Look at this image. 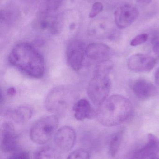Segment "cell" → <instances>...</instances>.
<instances>
[{
  "mask_svg": "<svg viewBox=\"0 0 159 159\" xmlns=\"http://www.w3.org/2000/svg\"><path fill=\"white\" fill-rule=\"evenodd\" d=\"M8 61L25 75L39 79L44 74V60L40 52L28 43L16 45L9 53Z\"/></svg>",
  "mask_w": 159,
  "mask_h": 159,
  "instance_id": "6da1fadb",
  "label": "cell"
},
{
  "mask_svg": "<svg viewBox=\"0 0 159 159\" xmlns=\"http://www.w3.org/2000/svg\"><path fill=\"white\" fill-rule=\"evenodd\" d=\"M133 111L131 102L124 96L116 94L108 97L99 106L96 117L102 125L113 127L127 120Z\"/></svg>",
  "mask_w": 159,
  "mask_h": 159,
  "instance_id": "7a4b0ae2",
  "label": "cell"
},
{
  "mask_svg": "<svg viewBox=\"0 0 159 159\" xmlns=\"http://www.w3.org/2000/svg\"><path fill=\"white\" fill-rule=\"evenodd\" d=\"M78 98L77 92L71 87L62 85L52 89L45 101L46 109L54 115H60L73 108Z\"/></svg>",
  "mask_w": 159,
  "mask_h": 159,
  "instance_id": "3957f363",
  "label": "cell"
},
{
  "mask_svg": "<svg viewBox=\"0 0 159 159\" xmlns=\"http://www.w3.org/2000/svg\"><path fill=\"white\" fill-rule=\"evenodd\" d=\"M59 120L56 115L45 116L33 125L30 132L31 140L37 144H44L55 135L58 130Z\"/></svg>",
  "mask_w": 159,
  "mask_h": 159,
  "instance_id": "277c9868",
  "label": "cell"
},
{
  "mask_svg": "<svg viewBox=\"0 0 159 159\" xmlns=\"http://www.w3.org/2000/svg\"><path fill=\"white\" fill-rule=\"evenodd\" d=\"M111 87L108 75H94L88 84L87 93L92 102L99 106L108 98Z\"/></svg>",
  "mask_w": 159,
  "mask_h": 159,
  "instance_id": "5b68a950",
  "label": "cell"
},
{
  "mask_svg": "<svg viewBox=\"0 0 159 159\" xmlns=\"http://www.w3.org/2000/svg\"><path fill=\"white\" fill-rule=\"evenodd\" d=\"M86 46L85 43L79 40L71 41L66 50V57L69 66L75 71L81 69L86 55Z\"/></svg>",
  "mask_w": 159,
  "mask_h": 159,
  "instance_id": "8992f818",
  "label": "cell"
},
{
  "mask_svg": "<svg viewBox=\"0 0 159 159\" xmlns=\"http://www.w3.org/2000/svg\"><path fill=\"white\" fill-rule=\"evenodd\" d=\"M138 9L133 6L126 4L117 8L115 12L116 25L120 29L130 26L139 16Z\"/></svg>",
  "mask_w": 159,
  "mask_h": 159,
  "instance_id": "52a82bcc",
  "label": "cell"
},
{
  "mask_svg": "<svg viewBox=\"0 0 159 159\" xmlns=\"http://www.w3.org/2000/svg\"><path fill=\"white\" fill-rule=\"evenodd\" d=\"M1 149L5 153H11L17 150L19 148V139L15 132L14 125L10 122H6L2 127Z\"/></svg>",
  "mask_w": 159,
  "mask_h": 159,
  "instance_id": "ba28073f",
  "label": "cell"
},
{
  "mask_svg": "<svg viewBox=\"0 0 159 159\" xmlns=\"http://www.w3.org/2000/svg\"><path fill=\"white\" fill-rule=\"evenodd\" d=\"M156 64V59L146 54H135L130 57L128 61V68L135 72L150 71Z\"/></svg>",
  "mask_w": 159,
  "mask_h": 159,
  "instance_id": "9c48e42d",
  "label": "cell"
},
{
  "mask_svg": "<svg viewBox=\"0 0 159 159\" xmlns=\"http://www.w3.org/2000/svg\"><path fill=\"white\" fill-rule=\"evenodd\" d=\"M76 134L74 130L69 126L59 129L54 135V142L57 147L63 152L70 151L74 145Z\"/></svg>",
  "mask_w": 159,
  "mask_h": 159,
  "instance_id": "30bf717a",
  "label": "cell"
},
{
  "mask_svg": "<svg viewBox=\"0 0 159 159\" xmlns=\"http://www.w3.org/2000/svg\"><path fill=\"white\" fill-rule=\"evenodd\" d=\"M86 55L91 60L99 63L109 60L113 55V51L107 45L93 43L87 47Z\"/></svg>",
  "mask_w": 159,
  "mask_h": 159,
  "instance_id": "8fae6325",
  "label": "cell"
},
{
  "mask_svg": "<svg viewBox=\"0 0 159 159\" xmlns=\"http://www.w3.org/2000/svg\"><path fill=\"white\" fill-rule=\"evenodd\" d=\"M132 89L135 96L143 101L155 96L158 92L157 89L153 83L143 79L135 80L133 83Z\"/></svg>",
  "mask_w": 159,
  "mask_h": 159,
  "instance_id": "7c38bea8",
  "label": "cell"
},
{
  "mask_svg": "<svg viewBox=\"0 0 159 159\" xmlns=\"http://www.w3.org/2000/svg\"><path fill=\"white\" fill-rule=\"evenodd\" d=\"M159 153V139L152 134L148 135V142L144 146L134 152L130 159H146Z\"/></svg>",
  "mask_w": 159,
  "mask_h": 159,
  "instance_id": "4fadbf2b",
  "label": "cell"
},
{
  "mask_svg": "<svg viewBox=\"0 0 159 159\" xmlns=\"http://www.w3.org/2000/svg\"><path fill=\"white\" fill-rule=\"evenodd\" d=\"M74 116L77 120H84L86 119H91L96 117L94 112L88 101L85 99L77 101L73 107Z\"/></svg>",
  "mask_w": 159,
  "mask_h": 159,
  "instance_id": "5bb4252c",
  "label": "cell"
},
{
  "mask_svg": "<svg viewBox=\"0 0 159 159\" xmlns=\"http://www.w3.org/2000/svg\"><path fill=\"white\" fill-rule=\"evenodd\" d=\"M13 120L17 123H23L28 121L31 117L32 111L29 107L21 106L7 113Z\"/></svg>",
  "mask_w": 159,
  "mask_h": 159,
  "instance_id": "9a60e30c",
  "label": "cell"
},
{
  "mask_svg": "<svg viewBox=\"0 0 159 159\" xmlns=\"http://www.w3.org/2000/svg\"><path fill=\"white\" fill-rule=\"evenodd\" d=\"M59 152L51 147H44L35 153V159H60Z\"/></svg>",
  "mask_w": 159,
  "mask_h": 159,
  "instance_id": "2e32d148",
  "label": "cell"
},
{
  "mask_svg": "<svg viewBox=\"0 0 159 159\" xmlns=\"http://www.w3.org/2000/svg\"><path fill=\"white\" fill-rule=\"evenodd\" d=\"M123 131L120 130L114 134L109 144V151L110 156L115 157L118 152L123 137Z\"/></svg>",
  "mask_w": 159,
  "mask_h": 159,
  "instance_id": "e0dca14e",
  "label": "cell"
},
{
  "mask_svg": "<svg viewBox=\"0 0 159 159\" xmlns=\"http://www.w3.org/2000/svg\"><path fill=\"white\" fill-rule=\"evenodd\" d=\"M38 28L42 30H47L51 33H56L58 31L57 21L51 18H44L38 22Z\"/></svg>",
  "mask_w": 159,
  "mask_h": 159,
  "instance_id": "ac0fdd59",
  "label": "cell"
},
{
  "mask_svg": "<svg viewBox=\"0 0 159 159\" xmlns=\"http://www.w3.org/2000/svg\"><path fill=\"white\" fill-rule=\"evenodd\" d=\"M113 67V63L110 60L97 63L95 67L94 75H108Z\"/></svg>",
  "mask_w": 159,
  "mask_h": 159,
  "instance_id": "d6986e66",
  "label": "cell"
},
{
  "mask_svg": "<svg viewBox=\"0 0 159 159\" xmlns=\"http://www.w3.org/2000/svg\"><path fill=\"white\" fill-rule=\"evenodd\" d=\"M89 154L84 149H77L72 152L67 159H89Z\"/></svg>",
  "mask_w": 159,
  "mask_h": 159,
  "instance_id": "ffe728a7",
  "label": "cell"
},
{
  "mask_svg": "<svg viewBox=\"0 0 159 159\" xmlns=\"http://www.w3.org/2000/svg\"><path fill=\"white\" fill-rule=\"evenodd\" d=\"M148 38L147 34H142L134 37L130 43L132 46H137L144 43Z\"/></svg>",
  "mask_w": 159,
  "mask_h": 159,
  "instance_id": "44dd1931",
  "label": "cell"
},
{
  "mask_svg": "<svg viewBox=\"0 0 159 159\" xmlns=\"http://www.w3.org/2000/svg\"><path fill=\"white\" fill-rule=\"evenodd\" d=\"M103 9V6L101 2H96L93 4L90 12L89 17L91 18L95 17L98 14H100Z\"/></svg>",
  "mask_w": 159,
  "mask_h": 159,
  "instance_id": "7402d4cb",
  "label": "cell"
},
{
  "mask_svg": "<svg viewBox=\"0 0 159 159\" xmlns=\"http://www.w3.org/2000/svg\"><path fill=\"white\" fill-rule=\"evenodd\" d=\"M63 0H46L47 7L49 11H55L60 6Z\"/></svg>",
  "mask_w": 159,
  "mask_h": 159,
  "instance_id": "603a6c76",
  "label": "cell"
},
{
  "mask_svg": "<svg viewBox=\"0 0 159 159\" xmlns=\"http://www.w3.org/2000/svg\"><path fill=\"white\" fill-rule=\"evenodd\" d=\"M7 159H31L30 154L26 151L16 152Z\"/></svg>",
  "mask_w": 159,
  "mask_h": 159,
  "instance_id": "cb8c5ba5",
  "label": "cell"
},
{
  "mask_svg": "<svg viewBox=\"0 0 159 159\" xmlns=\"http://www.w3.org/2000/svg\"><path fill=\"white\" fill-rule=\"evenodd\" d=\"M153 51L159 58V37H156L153 41Z\"/></svg>",
  "mask_w": 159,
  "mask_h": 159,
  "instance_id": "d4e9b609",
  "label": "cell"
},
{
  "mask_svg": "<svg viewBox=\"0 0 159 159\" xmlns=\"http://www.w3.org/2000/svg\"><path fill=\"white\" fill-rule=\"evenodd\" d=\"M152 0H136V2L139 4L143 6L147 5L151 2Z\"/></svg>",
  "mask_w": 159,
  "mask_h": 159,
  "instance_id": "484cf974",
  "label": "cell"
},
{
  "mask_svg": "<svg viewBox=\"0 0 159 159\" xmlns=\"http://www.w3.org/2000/svg\"><path fill=\"white\" fill-rule=\"evenodd\" d=\"M16 89L14 88H10L8 89L7 91V93L10 96H13L16 94Z\"/></svg>",
  "mask_w": 159,
  "mask_h": 159,
  "instance_id": "4316f807",
  "label": "cell"
},
{
  "mask_svg": "<svg viewBox=\"0 0 159 159\" xmlns=\"http://www.w3.org/2000/svg\"><path fill=\"white\" fill-rule=\"evenodd\" d=\"M155 79L156 84L157 85V86H159V68H158L157 70L156 71L155 75Z\"/></svg>",
  "mask_w": 159,
  "mask_h": 159,
  "instance_id": "83f0119b",
  "label": "cell"
},
{
  "mask_svg": "<svg viewBox=\"0 0 159 159\" xmlns=\"http://www.w3.org/2000/svg\"><path fill=\"white\" fill-rule=\"evenodd\" d=\"M151 159H159L158 158H157V157H153Z\"/></svg>",
  "mask_w": 159,
  "mask_h": 159,
  "instance_id": "f1b7e54d",
  "label": "cell"
}]
</instances>
